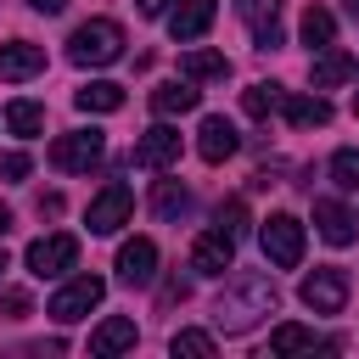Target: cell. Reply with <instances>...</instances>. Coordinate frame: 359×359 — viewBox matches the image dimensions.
<instances>
[{
    "mask_svg": "<svg viewBox=\"0 0 359 359\" xmlns=\"http://www.w3.org/2000/svg\"><path fill=\"white\" fill-rule=\"evenodd\" d=\"M213 11H219V0H180L174 17H168V34H174L180 45H191V39H202V34L213 28Z\"/></svg>",
    "mask_w": 359,
    "mask_h": 359,
    "instance_id": "obj_15",
    "label": "cell"
},
{
    "mask_svg": "<svg viewBox=\"0 0 359 359\" xmlns=\"http://www.w3.org/2000/svg\"><path fill=\"white\" fill-rule=\"evenodd\" d=\"M353 118H359V95H353Z\"/></svg>",
    "mask_w": 359,
    "mask_h": 359,
    "instance_id": "obj_40",
    "label": "cell"
},
{
    "mask_svg": "<svg viewBox=\"0 0 359 359\" xmlns=\"http://www.w3.org/2000/svg\"><path fill=\"white\" fill-rule=\"evenodd\" d=\"M185 208H191V191H185L180 180H157V185H151V213H157V219H180Z\"/></svg>",
    "mask_w": 359,
    "mask_h": 359,
    "instance_id": "obj_23",
    "label": "cell"
},
{
    "mask_svg": "<svg viewBox=\"0 0 359 359\" xmlns=\"http://www.w3.org/2000/svg\"><path fill=\"white\" fill-rule=\"evenodd\" d=\"M219 230H230V236H241V230H247V202H241V196L219 202Z\"/></svg>",
    "mask_w": 359,
    "mask_h": 359,
    "instance_id": "obj_30",
    "label": "cell"
},
{
    "mask_svg": "<svg viewBox=\"0 0 359 359\" xmlns=\"http://www.w3.org/2000/svg\"><path fill=\"white\" fill-rule=\"evenodd\" d=\"M185 292H191V286H185V280L174 275V280L163 286V297H157V303H163V309H174V303H185Z\"/></svg>",
    "mask_w": 359,
    "mask_h": 359,
    "instance_id": "obj_33",
    "label": "cell"
},
{
    "mask_svg": "<svg viewBox=\"0 0 359 359\" xmlns=\"http://www.w3.org/2000/svg\"><path fill=\"white\" fill-rule=\"evenodd\" d=\"M191 269L196 275H224V269H236V236L230 230H202L196 241H191Z\"/></svg>",
    "mask_w": 359,
    "mask_h": 359,
    "instance_id": "obj_9",
    "label": "cell"
},
{
    "mask_svg": "<svg viewBox=\"0 0 359 359\" xmlns=\"http://www.w3.org/2000/svg\"><path fill=\"white\" fill-rule=\"evenodd\" d=\"M6 129L22 135V140L39 135V129H45V107H39V101H11V107H6Z\"/></svg>",
    "mask_w": 359,
    "mask_h": 359,
    "instance_id": "obj_25",
    "label": "cell"
},
{
    "mask_svg": "<svg viewBox=\"0 0 359 359\" xmlns=\"http://www.w3.org/2000/svg\"><path fill=\"white\" fill-rule=\"evenodd\" d=\"M180 79H191V84L230 79V62H224L219 50H185V56H180Z\"/></svg>",
    "mask_w": 359,
    "mask_h": 359,
    "instance_id": "obj_20",
    "label": "cell"
},
{
    "mask_svg": "<svg viewBox=\"0 0 359 359\" xmlns=\"http://www.w3.org/2000/svg\"><path fill=\"white\" fill-rule=\"evenodd\" d=\"M129 213H135V191H129L123 180H107V185L90 196L84 224H90V236H112L118 224H129Z\"/></svg>",
    "mask_w": 359,
    "mask_h": 359,
    "instance_id": "obj_5",
    "label": "cell"
},
{
    "mask_svg": "<svg viewBox=\"0 0 359 359\" xmlns=\"http://www.w3.org/2000/svg\"><path fill=\"white\" fill-rule=\"evenodd\" d=\"M236 146H241V135H236V123L230 118H202V129H196V151H202V163H224V157H236Z\"/></svg>",
    "mask_w": 359,
    "mask_h": 359,
    "instance_id": "obj_13",
    "label": "cell"
},
{
    "mask_svg": "<svg viewBox=\"0 0 359 359\" xmlns=\"http://www.w3.org/2000/svg\"><path fill=\"white\" fill-rule=\"evenodd\" d=\"M280 309V292H275V280L269 275H236L224 292H219V303H213V325L219 331H230V337H241V331H252L264 314H275Z\"/></svg>",
    "mask_w": 359,
    "mask_h": 359,
    "instance_id": "obj_1",
    "label": "cell"
},
{
    "mask_svg": "<svg viewBox=\"0 0 359 359\" xmlns=\"http://www.w3.org/2000/svg\"><path fill=\"white\" fill-rule=\"evenodd\" d=\"M73 264H79V236L56 230V236H39V241H28V269H34L39 280H56V275H67Z\"/></svg>",
    "mask_w": 359,
    "mask_h": 359,
    "instance_id": "obj_8",
    "label": "cell"
},
{
    "mask_svg": "<svg viewBox=\"0 0 359 359\" xmlns=\"http://www.w3.org/2000/svg\"><path fill=\"white\" fill-rule=\"evenodd\" d=\"M168 6H174V0H140V11H146V17H163Z\"/></svg>",
    "mask_w": 359,
    "mask_h": 359,
    "instance_id": "obj_36",
    "label": "cell"
},
{
    "mask_svg": "<svg viewBox=\"0 0 359 359\" xmlns=\"http://www.w3.org/2000/svg\"><path fill=\"white\" fill-rule=\"evenodd\" d=\"M0 309H6V320H28V314H34L28 292H6V297H0Z\"/></svg>",
    "mask_w": 359,
    "mask_h": 359,
    "instance_id": "obj_31",
    "label": "cell"
},
{
    "mask_svg": "<svg viewBox=\"0 0 359 359\" xmlns=\"http://www.w3.org/2000/svg\"><path fill=\"white\" fill-rule=\"evenodd\" d=\"M73 101H79V112H118V107H123V84L90 79L84 90H73Z\"/></svg>",
    "mask_w": 359,
    "mask_h": 359,
    "instance_id": "obj_21",
    "label": "cell"
},
{
    "mask_svg": "<svg viewBox=\"0 0 359 359\" xmlns=\"http://www.w3.org/2000/svg\"><path fill=\"white\" fill-rule=\"evenodd\" d=\"M258 247H264V258H269L275 269H297V264H303V224H297L292 213H269V219L258 224Z\"/></svg>",
    "mask_w": 359,
    "mask_h": 359,
    "instance_id": "obj_3",
    "label": "cell"
},
{
    "mask_svg": "<svg viewBox=\"0 0 359 359\" xmlns=\"http://www.w3.org/2000/svg\"><path fill=\"white\" fill-rule=\"evenodd\" d=\"M101 297H107V280H101V275H73V280H62V286H56V297H50V309H45V314H50L56 325H73V320H84Z\"/></svg>",
    "mask_w": 359,
    "mask_h": 359,
    "instance_id": "obj_6",
    "label": "cell"
},
{
    "mask_svg": "<svg viewBox=\"0 0 359 359\" xmlns=\"http://www.w3.org/2000/svg\"><path fill=\"white\" fill-rule=\"evenodd\" d=\"M34 11H45V17H56V11H67V0H28Z\"/></svg>",
    "mask_w": 359,
    "mask_h": 359,
    "instance_id": "obj_35",
    "label": "cell"
},
{
    "mask_svg": "<svg viewBox=\"0 0 359 359\" xmlns=\"http://www.w3.org/2000/svg\"><path fill=\"white\" fill-rule=\"evenodd\" d=\"M252 39H258V50H275V45H280V6L252 22Z\"/></svg>",
    "mask_w": 359,
    "mask_h": 359,
    "instance_id": "obj_29",
    "label": "cell"
},
{
    "mask_svg": "<svg viewBox=\"0 0 359 359\" xmlns=\"http://www.w3.org/2000/svg\"><path fill=\"white\" fill-rule=\"evenodd\" d=\"M101 151H107V135H101V129H73V135H56L50 168H56V174H90V168L101 163Z\"/></svg>",
    "mask_w": 359,
    "mask_h": 359,
    "instance_id": "obj_4",
    "label": "cell"
},
{
    "mask_svg": "<svg viewBox=\"0 0 359 359\" xmlns=\"http://www.w3.org/2000/svg\"><path fill=\"white\" fill-rule=\"evenodd\" d=\"M118 56H123V28H118L112 17H90V22H79L73 39H67V62H79V67H107V62H118Z\"/></svg>",
    "mask_w": 359,
    "mask_h": 359,
    "instance_id": "obj_2",
    "label": "cell"
},
{
    "mask_svg": "<svg viewBox=\"0 0 359 359\" xmlns=\"http://www.w3.org/2000/svg\"><path fill=\"white\" fill-rule=\"evenodd\" d=\"M342 6H348V17H359V0H342Z\"/></svg>",
    "mask_w": 359,
    "mask_h": 359,
    "instance_id": "obj_38",
    "label": "cell"
},
{
    "mask_svg": "<svg viewBox=\"0 0 359 359\" xmlns=\"http://www.w3.org/2000/svg\"><path fill=\"white\" fill-rule=\"evenodd\" d=\"M28 168H34V163H28V151H6V157H0V180H22Z\"/></svg>",
    "mask_w": 359,
    "mask_h": 359,
    "instance_id": "obj_32",
    "label": "cell"
},
{
    "mask_svg": "<svg viewBox=\"0 0 359 359\" xmlns=\"http://www.w3.org/2000/svg\"><path fill=\"white\" fill-rule=\"evenodd\" d=\"M118 280L123 286H151L157 280V241H146V236L123 241L118 247Z\"/></svg>",
    "mask_w": 359,
    "mask_h": 359,
    "instance_id": "obj_11",
    "label": "cell"
},
{
    "mask_svg": "<svg viewBox=\"0 0 359 359\" xmlns=\"http://www.w3.org/2000/svg\"><path fill=\"white\" fill-rule=\"evenodd\" d=\"M331 180H337L342 191H359V146H342V151L331 157Z\"/></svg>",
    "mask_w": 359,
    "mask_h": 359,
    "instance_id": "obj_27",
    "label": "cell"
},
{
    "mask_svg": "<svg viewBox=\"0 0 359 359\" xmlns=\"http://www.w3.org/2000/svg\"><path fill=\"white\" fill-rule=\"evenodd\" d=\"M314 348H337V342H320L309 325H275L269 331V353H314Z\"/></svg>",
    "mask_w": 359,
    "mask_h": 359,
    "instance_id": "obj_22",
    "label": "cell"
},
{
    "mask_svg": "<svg viewBox=\"0 0 359 359\" xmlns=\"http://www.w3.org/2000/svg\"><path fill=\"white\" fill-rule=\"evenodd\" d=\"M280 112L292 129H325L331 123V101L325 95H280Z\"/></svg>",
    "mask_w": 359,
    "mask_h": 359,
    "instance_id": "obj_19",
    "label": "cell"
},
{
    "mask_svg": "<svg viewBox=\"0 0 359 359\" xmlns=\"http://www.w3.org/2000/svg\"><path fill=\"white\" fill-rule=\"evenodd\" d=\"M6 230H11V208L0 202V236H6Z\"/></svg>",
    "mask_w": 359,
    "mask_h": 359,
    "instance_id": "obj_37",
    "label": "cell"
},
{
    "mask_svg": "<svg viewBox=\"0 0 359 359\" xmlns=\"http://www.w3.org/2000/svg\"><path fill=\"white\" fill-rule=\"evenodd\" d=\"M331 39H337V17H331L325 6H309V11H303V45H309V50H325Z\"/></svg>",
    "mask_w": 359,
    "mask_h": 359,
    "instance_id": "obj_24",
    "label": "cell"
},
{
    "mask_svg": "<svg viewBox=\"0 0 359 359\" xmlns=\"http://www.w3.org/2000/svg\"><path fill=\"white\" fill-rule=\"evenodd\" d=\"M297 297H303L314 314H342V309H348V269H337V264L309 269L303 286H297Z\"/></svg>",
    "mask_w": 359,
    "mask_h": 359,
    "instance_id": "obj_7",
    "label": "cell"
},
{
    "mask_svg": "<svg viewBox=\"0 0 359 359\" xmlns=\"http://www.w3.org/2000/svg\"><path fill=\"white\" fill-rule=\"evenodd\" d=\"M196 101H202V90H196L191 79H168V84H157V90H151V112H157V118L196 112Z\"/></svg>",
    "mask_w": 359,
    "mask_h": 359,
    "instance_id": "obj_18",
    "label": "cell"
},
{
    "mask_svg": "<svg viewBox=\"0 0 359 359\" xmlns=\"http://www.w3.org/2000/svg\"><path fill=\"white\" fill-rule=\"evenodd\" d=\"M135 342H140V331H135V320H123V314H112V320H101V325L90 331V353H95V359L129 353Z\"/></svg>",
    "mask_w": 359,
    "mask_h": 359,
    "instance_id": "obj_17",
    "label": "cell"
},
{
    "mask_svg": "<svg viewBox=\"0 0 359 359\" xmlns=\"http://www.w3.org/2000/svg\"><path fill=\"white\" fill-rule=\"evenodd\" d=\"M34 73H45V50H39L34 39L0 45V79H6V84H22V79H34Z\"/></svg>",
    "mask_w": 359,
    "mask_h": 359,
    "instance_id": "obj_14",
    "label": "cell"
},
{
    "mask_svg": "<svg viewBox=\"0 0 359 359\" xmlns=\"http://www.w3.org/2000/svg\"><path fill=\"white\" fill-rule=\"evenodd\" d=\"M280 84H247L241 90V107H247V118H269V112H280Z\"/></svg>",
    "mask_w": 359,
    "mask_h": 359,
    "instance_id": "obj_26",
    "label": "cell"
},
{
    "mask_svg": "<svg viewBox=\"0 0 359 359\" xmlns=\"http://www.w3.org/2000/svg\"><path fill=\"white\" fill-rule=\"evenodd\" d=\"M129 163H135V168H174V163H180V129H168V123H151V129L135 140Z\"/></svg>",
    "mask_w": 359,
    "mask_h": 359,
    "instance_id": "obj_10",
    "label": "cell"
},
{
    "mask_svg": "<svg viewBox=\"0 0 359 359\" xmlns=\"http://www.w3.org/2000/svg\"><path fill=\"white\" fill-rule=\"evenodd\" d=\"M6 269H11V264H6V252H0V275H6Z\"/></svg>",
    "mask_w": 359,
    "mask_h": 359,
    "instance_id": "obj_39",
    "label": "cell"
},
{
    "mask_svg": "<svg viewBox=\"0 0 359 359\" xmlns=\"http://www.w3.org/2000/svg\"><path fill=\"white\" fill-rule=\"evenodd\" d=\"M168 348H174V353H191V359H208V353H213V337H208V331H174Z\"/></svg>",
    "mask_w": 359,
    "mask_h": 359,
    "instance_id": "obj_28",
    "label": "cell"
},
{
    "mask_svg": "<svg viewBox=\"0 0 359 359\" xmlns=\"http://www.w3.org/2000/svg\"><path fill=\"white\" fill-rule=\"evenodd\" d=\"M314 230H320V241H331V247L359 241V219H353L337 196H320V202H314Z\"/></svg>",
    "mask_w": 359,
    "mask_h": 359,
    "instance_id": "obj_12",
    "label": "cell"
},
{
    "mask_svg": "<svg viewBox=\"0 0 359 359\" xmlns=\"http://www.w3.org/2000/svg\"><path fill=\"white\" fill-rule=\"evenodd\" d=\"M353 73H359V62H353L348 50H337V45H325V50L309 62V84H314V90H337V84H348Z\"/></svg>",
    "mask_w": 359,
    "mask_h": 359,
    "instance_id": "obj_16",
    "label": "cell"
},
{
    "mask_svg": "<svg viewBox=\"0 0 359 359\" xmlns=\"http://www.w3.org/2000/svg\"><path fill=\"white\" fill-rule=\"evenodd\" d=\"M236 11H241L247 22H258L264 11H275V0H236Z\"/></svg>",
    "mask_w": 359,
    "mask_h": 359,
    "instance_id": "obj_34",
    "label": "cell"
}]
</instances>
